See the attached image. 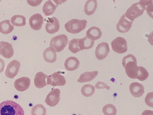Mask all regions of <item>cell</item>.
I'll return each mask as SVG.
<instances>
[{
  "label": "cell",
  "instance_id": "1",
  "mask_svg": "<svg viewBox=\"0 0 153 115\" xmlns=\"http://www.w3.org/2000/svg\"><path fill=\"white\" fill-rule=\"evenodd\" d=\"M123 66L124 67L127 76L131 79H137L139 74V67L137 65L136 57L128 55L123 58Z\"/></svg>",
  "mask_w": 153,
  "mask_h": 115
},
{
  "label": "cell",
  "instance_id": "2",
  "mask_svg": "<svg viewBox=\"0 0 153 115\" xmlns=\"http://www.w3.org/2000/svg\"><path fill=\"white\" fill-rule=\"evenodd\" d=\"M0 115H25V111L15 102L6 100L0 103Z\"/></svg>",
  "mask_w": 153,
  "mask_h": 115
},
{
  "label": "cell",
  "instance_id": "3",
  "mask_svg": "<svg viewBox=\"0 0 153 115\" xmlns=\"http://www.w3.org/2000/svg\"><path fill=\"white\" fill-rule=\"evenodd\" d=\"M146 9V3L145 1H140L133 4L126 10L124 15L128 20L133 22L137 17L142 15Z\"/></svg>",
  "mask_w": 153,
  "mask_h": 115
},
{
  "label": "cell",
  "instance_id": "4",
  "mask_svg": "<svg viewBox=\"0 0 153 115\" xmlns=\"http://www.w3.org/2000/svg\"><path fill=\"white\" fill-rule=\"evenodd\" d=\"M87 21L85 19L79 20L73 19L69 21L65 24V28L67 32L72 34L78 33L86 28Z\"/></svg>",
  "mask_w": 153,
  "mask_h": 115
},
{
  "label": "cell",
  "instance_id": "5",
  "mask_svg": "<svg viewBox=\"0 0 153 115\" xmlns=\"http://www.w3.org/2000/svg\"><path fill=\"white\" fill-rule=\"evenodd\" d=\"M68 43V38L67 35L62 34L52 38L50 41V47H53L56 52H61L64 49Z\"/></svg>",
  "mask_w": 153,
  "mask_h": 115
},
{
  "label": "cell",
  "instance_id": "6",
  "mask_svg": "<svg viewBox=\"0 0 153 115\" xmlns=\"http://www.w3.org/2000/svg\"><path fill=\"white\" fill-rule=\"evenodd\" d=\"M112 49L118 54H124L128 51L127 41L123 37H118L111 43Z\"/></svg>",
  "mask_w": 153,
  "mask_h": 115
},
{
  "label": "cell",
  "instance_id": "7",
  "mask_svg": "<svg viewBox=\"0 0 153 115\" xmlns=\"http://www.w3.org/2000/svg\"><path fill=\"white\" fill-rule=\"evenodd\" d=\"M66 84V80L65 77L62 75V72L58 71L53 73L50 76H48L47 85H50L53 86H63Z\"/></svg>",
  "mask_w": 153,
  "mask_h": 115
},
{
  "label": "cell",
  "instance_id": "8",
  "mask_svg": "<svg viewBox=\"0 0 153 115\" xmlns=\"http://www.w3.org/2000/svg\"><path fill=\"white\" fill-rule=\"evenodd\" d=\"M60 94L61 91L60 89H53L49 93L45 100V102L50 107H54L56 105L60 100Z\"/></svg>",
  "mask_w": 153,
  "mask_h": 115
},
{
  "label": "cell",
  "instance_id": "9",
  "mask_svg": "<svg viewBox=\"0 0 153 115\" xmlns=\"http://www.w3.org/2000/svg\"><path fill=\"white\" fill-rule=\"evenodd\" d=\"M110 52V47L108 43L106 42H101L99 43L96 47L95 55L97 59L102 60L105 59Z\"/></svg>",
  "mask_w": 153,
  "mask_h": 115
},
{
  "label": "cell",
  "instance_id": "10",
  "mask_svg": "<svg viewBox=\"0 0 153 115\" xmlns=\"http://www.w3.org/2000/svg\"><path fill=\"white\" fill-rule=\"evenodd\" d=\"M21 67V63L16 60L10 61L7 65L5 71V76L8 78L13 79L15 77L19 72Z\"/></svg>",
  "mask_w": 153,
  "mask_h": 115
},
{
  "label": "cell",
  "instance_id": "11",
  "mask_svg": "<svg viewBox=\"0 0 153 115\" xmlns=\"http://www.w3.org/2000/svg\"><path fill=\"white\" fill-rule=\"evenodd\" d=\"M45 29H46V32L49 34H54L58 32L60 29L59 21L55 17L48 18L46 21Z\"/></svg>",
  "mask_w": 153,
  "mask_h": 115
},
{
  "label": "cell",
  "instance_id": "12",
  "mask_svg": "<svg viewBox=\"0 0 153 115\" xmlns=\"http://www.w3.org/2000/svg\"><path fill=\"white\" fill-rule=\"evenodd\" d=\"M132 24L133 22L128 20L126 17L125 15H123L120 17L118 23L117 24V30L121 33L128 32L129 29L131 28Z\"/></svg>",
  "mask_w": 153,
  "mask_h": 115
},
{
  "label": "cell",
  "instance_id": "13",
  "mask_svg": "<svg viewBox=\"0 0 153 115\" xmlns=\"http://www.w3.org/2000/svg\"><path fill=\"white\" fill-rule=\"evenodd\" d=\"M14 54V51L11 43L1 41L0 42V55L7 59H10Z\"/></svg>",
  "mask_w": 153,
  "mask_h": 115
},
{
  "label": "cell",
  "instance_id": "14",
  "mask_svg": "<svg viewBox=\"0 0 153 115\" xmlns=\"http://www.w3.org/2000/svg\"><path fill=\"white\" fill-rule=\"evenodd\" d=\"M44 23V18L40 14H35L31 15L29 19V24L31 28L38 31L42 28Z\"/></svg>",
  "mask_w": 153,
  "mask_h": 115
},
{
  "label": "cell",
  "instance_id": "15",
  "mask_svg": "<svg viewBox=\"0 0 153 115\" xmlns=\"http://www.w3.org/2000/svg\"><path fill=\"white\" fill-rule=\"evenodd\" d=\"M30 85V79L27 77H22L18 78L14 82V87L16 90L19 91H24L28 90Z\"/></svg>",
  "mask_w": 153,
  "mask_h": 115
},
{
  "label": "cell",
  "instance_id": "16",
  "mask_svg": "<svg viewBox=\"0 0 153 115\" xmlns=\"http://www.w3.org/2000/svg\"><path fill=\"white\" fill-rule=\"evenodd\" d=\"M129 91L132 96L138 98L144 94V87L142 84L136 82L132 83L129 86Z\"/></svg>",
  "mask_w": 153,
  "mask_h": 115
},
{
  "label": "cell",
  "instance_id": "17",
  "mask_svg": "<svg viewBox=\"0 0 153 115\" xmlns=\"http://www.w3.org/2000/svg\"><path fill=\"white\" fill-rule=\"evenodd\" d=\"M48 76L42 72H39L35 75L34 85L36 88H42L47 85Z\"/></svg>",
  "mask_w": 153,
  "mask_h": 115
},
{
  "label": "cell",
  "instance_id": "18",
  "mask_svg": "<svg viewBox=\"0 0 153 115\" xmlns=\"http://www.w3.org/2000/svg\"><path fill=\"white\" fill-rule=\"evenodd\" d=\"M44 60L48 63H55L57 59L56 52L51 47H49L43 52Z\"/></svg>",
  "mask_w": 153,
  "mask_h": 115
},
{
  "label": "cell",
  "instance_id": "19",
  "mask_svg": "<svg viewBox=\"0 0 153 115\" xmlns=\"http://www.w3.org/2000/svg\"><path fill=\"white\" fill-rule=\"evenodd\" d=\"M102 36V32L100 28L92 26L89 28L86 32V37L92 41H97L100 39Z\"/></svg>",
  "mask_w": 153,
  "mask_h": 115
},
{
  "label": "cell",
  "instance_id": "20",
  "mask_svg": "<svg viewBox=\"0 0 153 115\" xmlns=\"http://www.w3.org/2000/svg\"><path fill=\"white\" fill-rule=\"evenodd\" d=\"M65 68L69 71H74L79 66V61L76 57H69L65 61Z\"/></svg>",
  "mask_w": 153,
  "mask_h": 115
},
{
  "label": "cell",
  "instance_id": "21",
  "mask_svg": "<svg viewBox=\"0 0 153 115\" xmlns=\"http://www.w3.org/2000/svg\"><path fill=\"white\" fill-rule=\"evenodd\" d=\"M98 72L95 70V71L92 72H84L82 74H81L79 79H78V83H87L89 81H91L93 79L96 78V77L97 76Z\"/></svg>",
  "mask_w": 153,
  "mask_h": 115
},
{
  "label": "cell",
  "instance_id": "22",
  "mask_svg": "<svg viewBox=\"0 0 153 115\" xmlns=\"http://www.w3.org/2000/svg\"><path fill=\"white\" fill-rule=\"evenodd\" d=\"M97 7V1L96 0H88L85 5L84 10L87 15H91L94 14Z\"/></svg>",
  "mask_w": 153,
  "mask_h": 115
},
{
  "label": "cell",
  "instance_id": "23",
  "mask_svg": "<svg viewBox=\"0 0 153 115\" xmlns=\"http://www.w3.org/2000/svg\"><path fill=\"white\" fill-rule=\"evenodd\" d=\"M94 41H91L87 37H84L83 38L79 39L78 41V46L80 51L85 49H91L94 46Z\"/></svg>",
  "mask_w": 153,
  "mask_h": 115
},
{
  "label": "cell",
  "instance_id": "24",
  "mask_svg": "<svg viewBox=\"0 0 153 115\" xmlns=\"http://www.w3.org/2000/svg\"><path fill=\"white\" fill-rule=\"evenodd\" d=\"M14 29L13 26L9 20H4L0 22V32L3 34L10 33Z\"/></svg>",
  "mask_w": 153,
  "mask_h": 115
},
{
  "label": "cell",
  "instance_id": "25",
  "mask_svg": "<svg viewBox=\"0 0 153 115\" xmlns=\"http://www.w3.org/2000/svg\"><path fill=\"white\" fill-rule=\"evenodd\" d=\"M56 8V6L51 1L49 0L44 3L42 8V11L45 15L49 16L52 15L55 12Z\"/></svg>",
  "mask_w": 153,
  "mask_h": 115
},
{
  "label": "cell",
  "instance_id": "26",
  "mask_svg": "<svg viewBox=\"0 0 153 115\" xmlns=\"http://www.w3.org/2000/svg\"><path fill=\"white\" fill-rule=\"evenodd\" d=\"M11 23L16 26H24L26 25V18L23 15H15L12 17Z\"/></svg>",
  "mask_w": 153,
  "mask_h": 115
},
{
  "label": "cell",
  "instance_id": "27",
  "mask_svg": "<svg viewBox=\"0 0 153 115\" xmlns=\"http://www.w3.org/2000/svg\"><path fill=\"white\" fill-rule=\"evenodd\" d=\"M81 92L83 96L89 97H91L94 95V92H95V87L91 84H87V85H85L81 89Z\"/></svg>",
  "mask_w": 153,
  "mask_h": 115
},
{
  "label": "cell",
  "instance_id": "28",
  "mask_svg": "<svg viewBox=\"0 0 153 115\" xmlns=\"http://www.w3.org/2000/svg\"><path fill=\"white\" fill-rule=\"evenodd\" d=\"M31 115H46V109L42 104L35 105L31 109Z\"/></svg>",
  "mask_w": 153,
  "mask_h": 115
},
{
  "label": "cell",
  "instance_id": "29",
  "mask_svg": "<svg viewBox=\"0 0 153 115\" xmlns=\"http://www.w3.org/2000/svg\"><path fill=\"white\" fill-rule=\"evenodd\" d=\"M102 113L105 115H116L117 109L113 104H106L102 108Z\"/></svg>",
  "mask_w": 153,
  "mask_h": 115
},
{
  "label": "cell",
  "instance_id": "30",
  "mask_svg": "<svg viewBox=\"0 0 153 115\" xmlns=\"http://www.w3.org/2000/svg\"><path fill=\"white\" fill-rule=\"evenodd\" d=\"M78 41L79 39L74 38L72 39L69 42V49L71 52L74 53V54H76V53L80 51L78 46Z\"/></svg>",
  "mask_w": 153,
  "mask_h": 115
},
{
  "label": "cell",
  "instance_id": "31",
  "mask_svg": "<svg viewBox=\"0 0 153 115\" xmlns=\"http://www.w3.org/2000/svg\"><path fill=\"white\" fill-rule=\"evenodd\" d=\"M139 67V74L137 77V79L140 81H143L146 80L149 76V72H147V70L143 67Z\"/></svg>",
  "mask_w": 153,
  "mask_h": 115
},
{
  "label": "cell",
  "instance_id": "32",
  "mask_svg": "<svg viewBox=\"0 0 153 115\" xmlns=\"http://www.w3.org/2000/svg\"><path fill=\"white\" fill-rule=\"evenodd\" d=\"M152 94L153 93L152 92H150L149 94H147L146 99H145V102H146V104L148 105L151 108L153 107V104H152Z\"/></svg>",
  "mask_w": 153,
  "mask_h": 115
},
{
  "label": "cell",
  "instance_id": "33",
  "mask_svg": "<svg viewBox=\"0 0 153 115\" xmlns=\"http://www.w3.org/2000/svg\"><path fill=\"white\" fill-rule=\"evenodd\" d=\"M95 87L97 88V89H103V88H105V89L108 90L110 89V87L109 86H108L105 83L101 82V81L97 82L96 83Z\"/></svg>",
  "mask_w": 153,
  "mask_h": 115
},
{
  "label": "cell",
  "instance_id": "34",
  "mask_svg": "<svg viewBox=\"0 0 153 115\" xmlns=\"http://www.w3.org/2000/svg\"><path fill=\"white\" fill-rule=\"evenodd\" d=\"M4 61L0 58V73L2 72L4 70Z\"/></svg>",
  "mask_w": 153,
  "mask_h": 115
},
{
  "label": "cell",
  "instance_id": "35",
  "mask_svg": "<svg viewBox=\"0 0 153 115\" xmlns=\"http://www.w3.org/2000/svg\"><path fill=\"white\" fill-rule=\"evenodd\" d=\"M142 115H153V111L151 110H145L142 113Z\"/></svg>",
  "mask_w": 153,
  "mask_h": 115
},
{
  "label": "cell",
  "instance_id": "36",
  "mask_svg": "<svg viewBox=\"0 0 153 115\" xmlns=\"http://www.w3.org/2000/svg\"><path fill=\"white\" fill-rule=\"evenodd\" d=\"M79 115H82V114H79Z\"/></svg>",
  "mask_w": 153,
  "mask_h": 115
}]
</instances>
